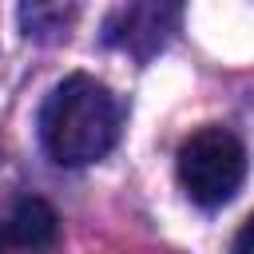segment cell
Segmentation results:
<instances>
[{"label": "cell", "mask_w": 254, "mask_h": 254, "mask_svg": "<svg viewBox=\"0 0 254 254\" xmlns=\"http://www.w3.org/2000/svg\"><path fill=\"white\" fill-rule=\"evenodd\" d=\"M56 230H60V218H56V210L44 202V198H20L16 202V210H12V218H8V238L16 242V246H24V250H44V246H52L56 242Z\"/></svg>", "instance_id": "277c9868"}, {"label": "cell", "mask_w": 254, "mask_h": 254, "mask_svg": "<svg viewBox=\"0 0 254 254\" xmlns=\"http://www.w3.org/2000/svg\"><path fill=\"white\" fill-rule=\"evenodd\" d=\"M123 131V107L115 91L95 75H67L52 87L40 111V139L44 151L60 167H87L99 163Z\"/></svg>", "instance_id": "6da1fadb"}, {"label": "cell", "mask_w": 254, "mask_h": 254, "mask_svg": "<svg viewBox=\"0 0 254 254\" xmlns=\"http://www.w3.org/2000/svg\"><path fill=\"white\" fill-rule=\"evenodd\" d=\"M234 254H250V222H242V230L234 238Z\"/></svg>", "instance_id": "5b68a950"}, {"label": "cell", "mask_w": 254, "mask_h": 254, "mask_svg": "<svg viewBox=\"0 0 254 254\" xmlns=\"http://www.w3.org/2000/svg\"><path fill=\"white\" fill-rule=\"evenodd\" d=\"M246 179V147L230 127H198L179 147V183L198 206H222Z\"/></svg>", "instance_id": "7a4b0ae2"}, {"label": "cell", "mask_w": 254, "mask_h": 254, "mask_svg": "<svg viewBox=\"0 0 254 254\" xmlns=\"http://www.w3.org/2000/svg\"><path fill=\"white\" fill-rule=\"evenodd\" d=\"M179 12L175 8H155V4H131L119 8L107 20V44L127 48L135 56H151L163 40H167V24H175Z\"/></svg>", "instance_id": "3957f363"}]
</instances>
